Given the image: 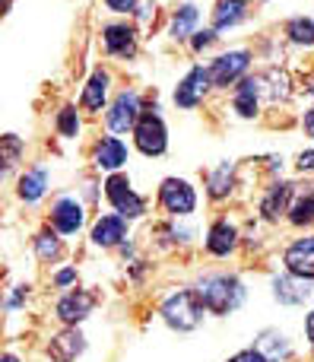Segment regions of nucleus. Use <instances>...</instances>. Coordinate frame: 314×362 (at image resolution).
Masks as SVG:
<instances>
[{
	"instance_id": "5",
	"label": "nucleus",
	"mask_w": 314,
	"mask_h": 362,
	"mask_svg": "<svg viewBox=\"0 0 314 362\" xmlns=\"http://www.w3.org/2000/svg\"><path fill=\"white\" fill-rule=\"evenodd\" d=\"M248 67H251V51L235 48V51H226V54L216 57V61L207 67V74H210V83H213L216 89H229L232 83H238L241 76H245Z\"/></svg>"
},
{
	"instance_id": "33",
	"label": "nucleus",
	"mask_w": 314,
	"mask_h": 362,
	"mask_svg": "<svg viewBox=\"0 0 314 362\" xmlns=\"http://www.w3.org/2000/svg\"><path fill=\"white\" fill-rule=\"evenodd\" d=\"M226 362H270L264 356V353L258 350V346H251V350H241V353H235L232 359H226Z\"/></svg>"
},
{
	"instance_id": "1",
	"label": "nucleus",
	"mask_w": 314,
	"mask_h": 362,
	"mask_svg": "<svg viewBox=\"0 0 314 362\" xmlns=\"http://www.w3.org/2000/svg\"><path fill=\"white\" fill-rule=\"evenodd\" d=\"M197 296H200L203 308L210 315L226 318V315H232L245 302V283L235 274H222V270L219 274H203L197 280Z\"/></svg>"
},
{
	"instance_id": "15",
	"label": "nucleus",
	"mask_w": 314,
	"mask_h": 362,
	"mask_svg": "<svg viewBox=\"0 0 314 362\" xmlns=\"http://www.w3.org/2000/svg\"><path fill=\"white\" fill-rule=\"evenodd\" d=\"M311 293H314L311 280H302V276H292V274L273 276V296L283 305H305L311 299Z\"/></svg>"
},
{
	"instance_id": "31",
	"label": "nucleus",
	"mask_w": 314,
	"mask_h": 362,
	"mask_svg": "<svg viewBox=\"0 0 314 362\" xmlns=\"http://www.w3.org/2000/svg\"><path fill=\"white\" fill-rule=\"evenodd\" d=\"M4 172H13V165L19 163V153H23V140L16 134H4Z\"/></svg>"
},
{
	"instance_id": "34",
	"label": "nucleus",
	"mask_w": 314,
	"mask_h": 362,
	"mask_svg": "<svg viewBox=\"0 0 314 362\" xmlns=\"http://www.w3.org/2000/svg\"><path fill=\"white\" fill-rule=\"evenodd\" d=\"M105 6L111 13H133L137 10V0H105Z\"/></svg>"
},
{
	"instance_id": "32",
	"label": "nucleus",
	"mask_w": 314,
	"mask_h": 362,
	"mask_svg": "<svg viewBox=\"0 0 314 362\" xmlns=\"http://www.w3.org/2000/svg\"><path fill=\"white\" fill-rule=\"evenodd\" d=\"M213 42H216V29H203V32H194V38H191V48L203 51V48H210Z\"/></svg>"
},
{
	"instance_id": "12",
	"label": "nucleus",
	"mask_w": 314,
	"mask_h": 362,
	"mask_svg": "<svg viewBox=\"0 0 314 362\" xmlns=\"http://www.w3.org/2000/svg\"><path fill=\"white\" fill-rule=\"evenodd\" d=\"M102 42H105V51L111 57H121V61H131L137 54V32L127 23H108L102 29Z\"/></svg>"
},
{
	"instance_id": "40",
	"label": "nucleus",
	"mask_w": 314,
	"mask_h": 362,
	"mask_svg": "<svg viewBox=\"0 0 314 362\" xmlns=\"http://www.w3.org/2000/svg\"><path fill=\"white\" fill-rule=\"evenodd\" d=\"M0 362H19V359H16V356H13V353H6V356H4V359H0Z\"/></svg>"
},
{
	"instance_id": "25",
	"label": "nucleus",
	"mask_w": 314,
	"mask_h": 362,
	"mask_svg": "<svg viewBox=\"0 0 314 362\" xmlns=\"http://www.w3.org/2000/svg\"><path fill=\"white\" fill-rule=\"evenodd\" d=\"M197 19H200V10H197L194 4H181V6L175 10V16H171L169 35L175 38V42H184V38H191V35H194Z\"/></svg>"
},
{
	"instance_id": "3",
	"label": "nucleus",
	"mask_w": 314,
	"mask_h": 362,
	"mask_svg": "<svg viewBox=\"0 0 314 362\" xmlns=\"http://www.w3.org/2000/svg\"><path fill=\"white\" fill-rule=\"evenodd\" d=\"M105 197H108V204L114 206V213H118V216H124L127 223H131V219H140L146 213V200L133 191L131 178L118 175V172H114V175H108V181H105Z\"/></svg>"
},
{
	"instance_id": "30",
	"label": "nucleus",
	"mask_w": 314,
	"mask_h": 362,
	"mask_svg": "<svg viewBox=\"0 0 314 362\" xmlns=\"http://www.w3.org/2000/svg\"><path fill=\"white\" fill-rule=\"evenodd\" d=\"M57 134L61 137H76L80 134V115H76L73 105H64L57 112Z\"/></svg>"
},
{
	"instance_id": "4",
	"label": "nucleus",
	"mask_w": 314,
	"mask_h": 362,
	"mask_svg": "<svg viewBox=\"0 0 314 362\" xmlns=\"http://www.w3.org/2000/svg\"><path fill=\"white\" fill-rule=\"evenodd\" d=\"M133 144L143 156H162L169 150V131H165V121L156 115V108H146L140 115L137 127H133Z\"/></svg>"
},
{
	"instance_id": "11",
	"label": "nucleus",
	"mask_w": 314,
	"mask_h": 362,
	"mask_svg": "<svg viewBox=\"0 0 314 362\" xmlns=\"http://www.w3.org/2000/svg\"><path fill=\"white\" fill-rule=\"evenodd\" d=\"M210 86H213V83H210L207 67H191L188 76L175 86V105L178 108H197Z\"/></svg>"
},
{
	"instance_id": "37",
	"label": "nucleus",
	"mask_w": 314,
	"mask_h": 362,
	"mask_svg": "<svg viewBox=\"0 0 314 362\" xmlns=\"http://www.w3.org/2000/svg\"><path fill=\"white\" fill-rule=\"evenodd\" d=\"M23 296H29V286H16V293L6 299V308H16L19 302H23Z\"/></svg>"
},
{
	"instance_id": "19",
	"label": "nucleus",
	"mask_w": 314,
	"mask_h": 362,
	"mask_svg": "<svg viewBox=\"0 0 314 362\" xmlns=\"http://www.w3.org/2000/svg\"><path fill=\"white\" fill-rule=\"evenodd\" d=\"M258 83H260V99H267L270 105H277V102H286L292 93L289 86V74L279 67H270L264 70V74H258Z\"/></svg>"
},
{
	"instance_id": "6",
	"label": "nucleus",
	"mask_w": 314,
	"mask_h": 362,
	"mask_svg": "<svg viewBox=\"0 0 314 362\" xmlns=\"http://www.w3.org/2000/svg\"><path fill=\"white\" fill-rule=\"evenodd\" d=\"M159 204H162L165 213H171L175 219H181V216H191V213H194L197 194H194V187H191V181L165 178L162 185H159Z\"/></svg>"
},
{
	"instance_id": "24",
	"label": "nucleus",
	"mask_w": 314,
	"mask_h": 362,
	"mask_svg": "<svg viewBox=\"0 0 314 362\" xmlns=\"http://www.w3.org/2000/svg\"><path fill=\"white\" fill-rule=\"evenodd\" d=\"M289 223L292 226L314 223V181L305 187H296V197H292V206H289Z\"/></svg>"
},
{
	"instance_id": "26",
	"label": "nucleus",
	"mask_w": 314,
	"mask_h": 362,
	"mask_svg": "<svg viewBox=\"0 0 314 362\" xmlns=\"http://www.w3.org/2000/svg\"><path fill=\"white\" fill-rule=\"evenodd\" d=\"M207 187H210V197H213V200L229 197V194H232V187H235V163H229V159H226V163L216 165V172H210Z\"/></svg>"
},
{
	"instance_id": "22",
	"label": "nucleus",
	"mask_w": 314,
	"mask_h": 362,
	"mask_svg": "<svg viewBox=\"0 0 314 362\" xmlns=\"http://www.w3.org/2000/svg\"><path fill=\"white\" fill-rule=\"evenodd\" d=\"M245 16H248V0H219L213 10V29L216 32L235 29Z\"/></svg>"
},
{
	"instance_id": "35",
	"label": "nucleus",
	"mask_w": 314,
	"mask_h": 362,
	"mask_svg": "<svg viewBox=\"0 0 314 362\" xmlns=\"http://www.w3.org/2000/svg\"><path fill=\"white\" fill-rule=\"evenodd\" d=\"M76 283V270L67 267V270H57L54 274V286H73Z\"/></svg>"
},
{
	"instance_id": "13",
	"label": "nucleus",
	"mask_w": 314,
	"mask_h": 362,
	"mask_svg": "<svg viewBox=\"0 0 314 362\" xmlns=\"http://www.w3.org/2000/svg\"><path fill=\"white\" fill-rule=\"evenodd\" d=\"M292 197H296V185L292 181H277V185L267 187L264 200H260V213H264L267 223H279L283 216H289Z\"/></svg>"
},
{
	"instance_id": "7",
	"label": "nucleus",
	"mask_w": 314,
	"mask_h": 362,
	"mask_svg": "<svg viewBox=\"0 0 314 362\" xmlns=\"http://www.w3.org/2000/svg\"><path fill=\"white\" fill-rule=\"evenodd\" d=\"M146 108L140 105V93H133V89H124V93H118V99L111 102V108H108L105 121L108 127H111L114 134H127L137 127L140 115H143Z\"/></svg>"
},
{
	"instance_id": "20",
	"label": "nucleus",
	"mask_w": 314,
	"mask_h": 362,
	"mask_svg": "<svg viewBox=\"0 0 314 362\" xmlns=\"http://www.w3.org/2000/svg\"><path fill=\"white\" fill-rule=\"evenodd\" d=\"M108 86H111V74L108 70H92V76L86 80V89H83V108L89 112H102L105 108V99H108Z\"/></svg>"
},
{
	"instance_id": "36",
	"label": "nucleus",
	"mask_w": 314,
	"mask_h": 362,
	"mask_svg": "<svg viewBox=\"0 0 314 362\" xmlns=\"http://www.w3.org/2000/svg\"><path fill=\"white\" fill-rule=\"evenodd\" d=\"M296 165H298V172H314V150H302V153H298Z\"/></svg>"
},
{
	"instance_id": "17",
	"label": "nucleus",
	"mask_w": 314,
	"mask_h": 362,
	"mask_svg": "<svg viewBox=\"0 0 314 362\" xmlns=\"http://www.w3.org/2000/svg\"><path fill=\"white\" fill-rule=\"evenodd\" d=\"M238 248V229L229 219H216L207 232V251L213 257H229Z\"/></svg>"
},
{
	"instance_id": "8",
	"label": "nucleus",
	"mask_w": 314,
	"mask_h": 362,
	"mask_svg": "<svg viewBox=\"0 0 314 362\" xmlns=\"http://www.w3.org/2000/svg\"><path fill=\"white\" fill-rule=\"evenodd\" d=\"M92 308H95L92 293H86V289H70V293H64L61 299H57L54 312L67 327H76L80 321H86L89 315H92Z\"/></svg>"
},
{
	"instance_id": "38",
	"label": "nucleus",
	"mask_w": 314,
	"mask_h": 362,
	"mask_svg": "<svg viewBox=\"0 0 314 362\" xmlns=\"http://www.w3.org/2000/svg\"><path fill=\"white\" fill-rule=\"evenodd\" d=\"M302 127H305V134H308V137H314V108H308V112H305Z\"/></svg>"
},
{
	"instance_id": "18",
	"label": "nucleus",
	"mask_w": 314,
	"mask_h": 362,
	"mask_svg": "<svg viewBox=\"0 0 314 362\" xmlns=\"http://www.w3.org/2000/svg\"><path fill=\"white\" fill-rule=\"evenodd\" d=\"M127 238V219L118 216V213H111V216H99L92 226V242L99 245V248H114V245H121Z\"/></svg>"
},
{
	"instance_id": "14",
	"label": "nucleus",
	"mask_w": 314,
	"mask_h": 362,
	"mask_svg": "<svg viewBox=\"0 0 314 362\" xmlns=\"http://www.w3.org/2000/svg\"><path fill=\"white\" fill-rule=\"evenodd\" d=\"M83 350H86V337L76 327H64L48 340L51 362H73L76 356H83Z\"/></svg>"
},
{
	"instance_id": "29",
	"label": "nucleus",
	"mask_w": 314,
	"mask_h": 362,
	"mask_svg": "<svg viewBox=\"0 0 314 362\" xmlns=\"http://www.w3.org/2000/svg\"><path fill=\"white\" fill-rule=\"evenodd\" d=\"M286 35L292 45H302V48H314V19L308 16H296L286 23Z\"/></svg>"
},
{
	"instance_id": "2",
	"label": "nucleus",
	"mask_w": 314,
	"mask_h": 362,
	"mask_svg": "<svg viewBox=\"0 0 314 362\" xmlns=\"http://www.w3.org/2000/svg\"><path fill=\"white\" fill-rule=\"evenodd\" d=\"M203 312H207V308H203L197 289H175V293H169L162 299V305H159L162 321L178 334L197 331L200 321H203Z\"/></svg>"
},
{
	"instance_id": "39",
	"label": "nucleus",
	"mask_w": 314,
	"mask_h": 362,
	"mask_svg": "<svg viewBox=\"0 0 314 362\" xmlns=\"http://www.w3.org/2000/svg\"><path fill=\"white\" fill-rule=\"evenodd\" d=\"M305 334H308V340L314 346V312H308V318H305Z\"/></svg>"
},
{
	"instance_id": "10",
	"label": "nucleus",
	"mask_w": 314,
	"mask_h": 362,
	"mask_svg": "<svg viewBox=\"0 0 314 362\" xmlns=\"http://www.w3.org/2000/svg\"><path fill=\"white\" fill-rule=\"evenodd\" d=\"M86 223V210L76 197H57L51 204V226H54L61 235H73V232L83 229Z\"/></svg>"
},
{
	"instance_id": "23",
	"label": "nucleus",
	"mask_w": 314,
	"mask_h": 362,
	"mask_svg": "<svg viewBox=\"0 0 314 362\" xmlns=\"http://www.w3.org/2000/svg\"><path fill=\"white\" fill-rule=\"evenodd\" d=\"M44 191H48V169H44V165H35V169H29L23 178H19V187H16V194L25 200V204H35V200H42Z\"/></svg>"
},
{
	"instance_id": "21",
	"label": "nucleus",
	"mask_w": 314,
	"mask_h": 362,
	"mask_svg": "<svg viewBox=\"0 0 314 362\" xmlns=\"http://www.w3.org/2000/svg\"><path fill=\"white\" fill-rule=\"evenodd\" d=\"M235 112H238V118H254L260 108V83L258 76H248V80H241L238 86H235V99H232Z\"/></svg>"
},
{
	"instance_id": "27",
	"label": "nucleus",
	"mask_w": 314,
	"mask_h": 362,
	"mask_svg": "<svg viewBox=\"0 0 314 362\" xmlns=\"http://www.w3.org/2000/svg\"><path fill=\"white\" fill-rule=\"evenodd\" d=\"M258 350L264 353L270 362H283V359H289L292 346H289V337H286V334L264 331V334H260V340H258Z\"/></svg>"
},
{
	"instance_id": "16",
	"label": "nucleus",
	"mask_w": 314,
	"mask_h": 362,
	"mask_svg": "<svg viewBox=\"0 0 314 362\" xmlns=\"http://www.w3.org/2000/svg\"><path fill=\"white\" fill-rule=\"evenodd\" d=\"M92 159H95V169L111 172V175H114V172L124 169V163H127V146H124V140H118V137H102L99 144H95Z\"/></svg>"
},
{
	"instance_id": "28",
	"label": "nucleus",
	"mask_w": 314,
	"mask_h": 362,
	"mask_svg": "<svg viewBox=\"0 0 314 362\" xmlns=\"http://www.w3.org/2000/svg\"><path fill=\"white\" fill-rule=\"evenodd\" d=\"M35 255H38V261H44V264H51V261H57V257L64 255V242L57 238V229H42L35 235Z\"/></svg>"
},
{
	"instance_id": "9",
	"label": "nucleus",
	"mask_w": 314,
	"mask_h": 362,
	"mask_svg": "<svg viewBox=\"0 0 314 362\" xmlns=\"http://www.w3.org/2000/svg\"><path fill=\"white\" fill-rule=\"evenodd\" d=\"M286 274L302 276V280H314V232L302 235L283 251Z\"/></svg>"
}]
</instances>
